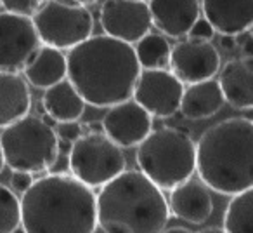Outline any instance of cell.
<instances>
[{
    "instance_id": "1",
    "label": "cell",
    "mask_w": 253,
    "mask_h": 233,
    "mask_svg": "<svg viewBox=\"0 0 253 233\" xmlns=\"http://www.w3.org/2000/svg\"><path fill=\"white\" fill-rule=\"evenodd\" d=\"M141 71L135 47L108 35H92L68 53V80L95 108L132 99Z\"/></svg>"
},
{
    "instance_id": "2",
    "label": "cell",
    "mask_w": 253,
    "mask_h": 233,
    "mask_svg": "<svg viewBox=\"0 0 253 233\" xmlns=\"http://www.w3.org/2000/svg\"><path fill=\"white\" fill-rule=\"evenodd\" d=\"M21 226L26 233H95L97 195L71 174L35 179L21 197Z\"/></svg>"
},
{
    "instance_id": "3",
    "label": "cell",
    "mask_w": 253,
    "mask_h": 233,
    "mask_svg": "<svg viewBox=\"0 0 253 233\" xmlns=\"http://www.w3.org/2000/svg\"><path fill=\"white\" fill-rule=\"evenodd\" d=\"M196 173L220 195L253 188V120L232 116L208 127L196 143Z\"/></svg>"
},
{
    "instance_id": "4",
    "label": "cell",
    "mask_w": 253,
    "mask_h": 233,
    "mask_svg": "<svg viewBox=\"0 0 253 233\" xmlns=\"http://www.w3.org/2000/svg\"><path fill=\"white\" fill-rule=\"evenodd\" d=\"M169 218L165 193L141 171H125L97 193V226L104 233H163Z\"/></svg>"
},
{
    "instance_id": "5",
    "label": "cell",
    "mask_w": 253,
    "mask_h": 233,
    "mask_svg": "<svg viewBox=\"0 0 253 233\" xmlns=\"http://www.w3.org/2000/svg\"><path fill=\"white\" fill-rule=\"evenodd\" d=\"M135 160L160 190L172 191L196 173V143L182 129H156L137 146Z\"/></svg>"
},
{
    "instance_id": "6",
    "label": "cell",
    "mask_w": 253,
    "mask_h": 233,
    "mask_svg": "<svg viewBox=\"0 0 253 233\" xmlns=\"http://www.w3.org/2000/svg\"><path fill=\"white\" fill-rule=\"evenodd\" d=\"M0 145L5 164L12 173L42 174L59 157V136L54 125L35 115H26L16 124L2 129Z\"/></svg>"
},
{
    "instance_id": "7",
    "label": "cell",
    "mask_w": 253,
    "mask_h": 233,
    "mask_svg": "<svg viewBox=\"0 0 253 233\" xmlns=\"http://www.w3.org/2000/svg\"><path fill=\"white\" fill-rule=\"evenodd\" d=\"M68 167L88 188H102L126 171L123 148L104 132H87L71 145Z\"/></svg>"
},
{
    "instance_id": "8",
    "label": "cell",
    "mask_w": 253,
    "mask_h": 233,
    "mask_svg": "<svg viewBox=\"0 0 253 233\" xmlns=\"http://www.w3.org/2000/svg\"><path fill=\"white\" fill-rule=\"evenodd\" d=\"M32 21L43 46L68 53L94 35L92 12L70 0H47Z\"/></svg>"
},
{
    "instance_id": "9",
    "label": "cell",
    "mask_w": 253,
    "mask_h": 233,
    "mask_svg": "<svg viewBox=\"0 0 253 233\" xmlns=\"http://www.w3.org/2000/svg\"><path fill=\"white\" fill-rule=\"evenodd\" d=\"M42 47L32 18L0 12V71L19 73Z\"/></svg>"
},
{
    "instance_id": "10",
    "label": "cell",
    "mask_w": 253,
    "mask_h": 233,
    "mask_svg": "<svg viewBox=\"0 0 253 233\" xmlns=\"http://www.w3.org/2000/svg\"><path fill=\"white\" fill-rule=\"evenodd\" d=\"M184 84L170 70H142L132 99L151 116L169 118L180 112Z\"/></svg>"
},
{
    "instance_id": "11",
    "label": "cell",
    "mask_w": 253,
    "mask_h": 233,
    "mask_svg": "<svg viewBox=\"0 0 253 233\" xmlns=\"http://www.w3.org/2000/svg\"><path fill=\"white\" fill-rule=\"evenodd\" d=\"M104 35L135 46L151 32L153 19L146 0H104L101 5Z\"/></svg>"
},
{
    "instance_id": "12",
    "label": "cell",
    "mask_w": 253,
    "mask_h": 233,
    "mask_svg": "<svg viewBox=\"0 0 253 233\" xmlns=\"http://www.w3.org/2000/svg\"><path fill=\"white\" fill-rule=\"evenodd\" d=\"M169 68L187 85L211 80L220 71V54L211 42L186 39L172 47Z\"/></svg>"
},
{
    "instance_id": "13",
    "label": "cell",
    "mask_w": 253,
    "mask_h": 233,
    "mask_svg": "<svg viewBox=\"0 0 253 233\" xmlns=\"http://www.w3.org/2000/svg\"><path fill=\"white\" fill-rule=\"evenodd\" d=\"M102 132L120 148L139 146L153 132V116L135 99H128L108 108Z\"/></svg>"
},
{
    "instance_id": "14",
    "label": "cell",
    "mask_w": 253,
    "mask_h": 233,
    "mask_svg": "<svg viewBox=\"0 0 253 233\" xmlns=\"http://www.w3.org/2000/svg\"><path fill=\"white\" fill-rule=\"evenodd\" d=\"M153 26L170 39L187 37L201 18L200 0H149Z\"/></svg>"
},
{
    "instance_id": "15",
    "label": "cell",
    "mask_w": 253,
    "mask_h": 233,
    "mask_svg": "<svg viewBox=\"0 0 253 233\" xmlns=\"http://www.w3.org/2000/svg\"><path fill=\"white\" fill-rule=\"evenodd\" d=\"M201 12L220 35L238 37L253 28V0H201Z\"/></svg>"
},
{
    "instance_id": "16",
    "label": "cell",
    "mask_w": 253,
    "mask_h": 233,
    "mask_svg": "<svg viewBox=\"0 0 253 233\" xmlns=\"http://www.w3.org/2000/svg\"><path fill=\"white\" fill-rule=\"evenodd\" d=\"M169 205L175 218L191 225H203L213 212L210 188L193 177L170 191Z\"/></svg>"
},
{
    "instance_id": "17",
    "label": "cell",
    "mask_w": 253,
    "mask_h": 233,
    "mask_svg": "<svg viewBox=\"0 0 253 233\" xmlns=\"http://www.w3.org/2000/svg\"><path fill=\"white\" fill-rule=\"evenodd\" d=\"M218 84L225 103L236 110H253V58L241 56L220 68Z\"/></svg>"
},
{
    "instance_id": "18",
    "label": "cell",
    "mask_w": 253,
    "mask_h": 233,
    "mask_svg": "<svg viewBox=\"0 0 253 233\" xmlns=\"http://www.w3.org/2000/svg\"><path fill=\"white\" fill-rule=\"evenodd\" d=\"M32 92L21 73L0 71V129L16 124L30 115Z\"/></svg>"
},
{
    "instance_id": "19",
    "label": "cell",
    "mask_w": 253,
    "mask_h": 233,
    "mask_svg": "<svg viewBox=\"0 0 253 233\" xmlns=\"http://www.w3.org/2000/svg\"><path fill=\"white\" fill-rule=\"evenodd\" d=\"M23 77L30 85L47 91L68 78V56L63 51L42 44L23 70Z\"/></svg>"
},
{
    "instance_id": "20",
    "label": "cell",
    "mask_w": 253,
    "mask_h": 233,
    "mask_svg": "<svg viewBox=\"0 0 253 233\" xmlns=\"http://www.w3.org/2000/svg\"><path fill=\"white\" fill-rule=\"evenodd\" d=\"M224 105L225 98L220 84L218 80L211 78V80L187 85L182 96L180 113L189 120H203L220 112Z\"/></svg>"
},
{
    "instance_id": "21",
    "label": "cell",
    "mask_w": 253,
    "mask_h": 233,
    "mask_svg": "<svg viewBox=\"0 0 253 233\" xmlns=\"http://www.w3.org/2000/svg\"><path fill=\"white\" fill-rule=\"evenodd\" d=\"M85 99L70 80H63L43 92L42 106L56 124L78 122L85 112Z\"/></svg>"
},
{
    "instance_id": "22",
    "label": "cell",
    "mask_w": 253,
    "mask_h": 233,
    "mask_svg": "<svg viewBox=\"0 0 253 233\" xmlns=\"http://www.w3.org/2000/svg\"><path fill=\"white\" fill-rule=\"evenodd\" d=\"M134 47L142 70H167L170 66L172 47L165 35L149 32Z\"/></svg>"
},
{
    "instance_id": "23",
    "label": "cell",
    "mask_w": 253,
    "mask_h": 233,
    "mask_svg": "<svg viewBox=\"0 0 253 233\" xmlns=\"http://www.w3.org/2000/svg\"><path fill=\"white\" fill-rule=\"evenodd\" d=\"M227 233H253V188L231 198L224 212Z\"/></svg>"
},
{
    "instance_id": "24",
    "label": "cell",
    "mask_w": 253,
    "mask_h": 233,
    "mask_svg": "<svg viewBox=\"0 0 253 233\" xmlns=\"http://www.w3.org/2000/svg\"><path fill=\"white\" fill-rule=\"evenodd\" d=\"M21 200L12 188L0 184V233H14L21 228Z\"/></svg>"
},
{
    "instance_id": "25",
    "label": "cell",
    "mask_w": 253,
    "mask_h": 233,
    "mask_svg": "<svg viewBox=\"0 0 253 233\" xmlns=\"http://www.w3.org/2000/svg\"><path fill=\"white\" fill-rule=\"evenodd\" d=\"M45 2L47 0H0V5L5 12L33 18Z\"/></svg>"
},
{
    "instance_id": "26",
    "label": "cell",
    "mask_w": 253,
    "mask_h": 233,
    "mask_svg": "<svg viewBox=\"0 0 253 233\" xmlns=\"http://www.w3.org/2000/svg\"><path fill=\"white\" fill-rule=\"evenodd\" d=\"M215 35V30L210 23L207 21L205 18H200L196 21V25L193 26V30L189 32L187 39H193V40H201V42H210Z\"/></svg>"
},
{
    "instance_id": "27",
    "label": "cell",
    "mask_w": 253,
    "mask_h": 233,
    "mask_svg": "<svg viewBox=\"0 0 253 233\" xmlns=\"http://www.w3.org/2000/svg\"><path fill=\"white\" fill-rule=\"evenodd\" d=\"M35 179H33V174L28 173H12L11 176V186L14 193H23L25 195L30 188L33 186Z\"/></svg>"
},
{
    "instance_id": "28",
    "label": "cell",
    "mask_w": 253,
    "mask_h": 233,
    "mask_svg": "<svg viewBox=\"0 0 253 233\" xmlns=\"http://www.w3.org/2000/svg\"><path fill=\"white\" fill-rule=\"evenodd\" d=\"M57 131V136H59V139H68V141L75 143L78 138H82L84 136V132H82V127L77 124V122H70V124H59V129H56Z\"/></svg>"
},
{
    "instance_id": "29",
    "label": "cell",
    "mask_w": 253,
    "mask_h": 233,
    "mask_svg": "<svg viewBox=\"0 0 253 233\" xmlns=\"http://www.w3.org/2000/svg\"><path fill=\"white\" fill-rule=\"evenodd\" d=\"M236 46H238V40H236V37L220 35V47L224 51H232Z\"/></svg>"
},
{
    "instance_id": "30",
    "label": "cell",
    "mask_w": 253,
    "mask_h": 233,
    "mask_svg": "<svg viewBox=\"0 0 253 233\" xmlns=\"http://www.w3.org/2000/svg\"><path fill=\"white\" fill-rule=\"evenodd\" d=\"M243 53H245V56L253 58V35H250V39L243 44Z\"/></svg>"
},
{
    "instance_id": "31",
    "label": "cell",
    "mask_w": 253,
    "mask_h": 233,
    "mask_svg": "<svg viewBox=\"0 0 253 233\" xmlns=\"http://www.w3.org/2000/svg\"><path fill=\"white\" fill-rule=\"evenodd\" d=\"M200 233H227L224 228H217V226H211V228H205Z\"/></svg>"
},
{
    "instance_id": "32",
    "label": "cell",
    "mask_w": 253,
    "mask_h": 233,
    "mask_svg": "<svg viewBox=\"0 0 253 233\" xmlns=\"http://www.w3.org/2000/svg\"><path fill=\"white\" fill-rule=\"evenodd\" d=\"M163 233H193V232H189V230H186V228H170V230H165Z\"/></svg>"
},
{
    "instance_id": "33",
    "label": "cell",
    "mask_w": 253,
    "mask_h": 233,
    "mask_svg": "<svg viewBox=\"0 0 253 233\" xmlns=\"http://www.w3.org/2000/svg\"><path fill=\"white\" fill-rule=\"evenodd\" d=\"M7 166L5 164V157H4V150H2V145H0V173L4 171V167Z\"/></svg>"
},
{
    "instance_id": "34",
    "label": "cell",
    "mask_w": 253,
    "mask_h": 233,
    "mask_svg": "<svg viewBox=\"0 0 253 233\" xmlns=\"http://www.w3.org/2000/svg\"><path fill=\"white\" fill-rule=\"evenodd\" d=\"M70 2H77V4L87 5V4H92V2H95V0H70Z\"/></svg>"
},
{
    "instance_id": "35",
    "label": "cell",
    "mask_w": 253,
    "mask_h": 233,
    "mask_svg": "<svg viewBox=\"0 0 253 233\" xmlns=\"http://www.w3.org/2000/svg\"><path fill=\"white\" fill-rule=\"evenodd\" d=\"M14 233H26V232H25V230H23V226H21V228H18V230H16Z\"/></svg>"
},
{
    "instance_id": "36",
    "label": "cell",
    "mask_w": 253,
    "mask_h": 233,
    "mask_svg": "<svg viewBox=\"0 0 253 233\" xmlns=\"http://www.w3.org/2000/svg\"><path fill=\"white\" fill-rule=\"evenodd\" d=\"M95 233H104V232H102V230H99V228H97V230H95Z\"/></svg>"
},
{
    "instance_id": "37",
    "label": "cell",
    "mask_w": 253,
    "mask_h": 233,
    "mask_svg": "<svg viewBox=\"0 0 253 233\" xmlns=\"http://www.w3.org/2000/svg\"><path fill=\"white\" fill-rule=\"evenodd\" d=\"M146 2H149V0H146Z\"/></svg>"
},
{
    "instance_id": "38",
    "label": "cell",
    "mask_w": 253,
    "mask_h": 233,
    "mask_svg": "<svg viewBox=\"0 0 253 233\" xmlns=\"http://www.w3.org/2000/svg\"><path fill=\"white\" fill-rule=\"evenodd\" d=\"M0 7H2V5H0Z\"/></svg>"
}]
</instances>
